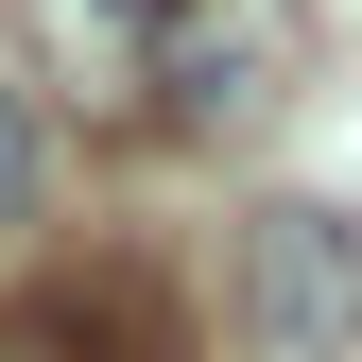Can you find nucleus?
Segmentation results:
<instances>
[{
  "label": "nucleus",
  "mask_w": 362,
  "mask_h": 362,
  "mask_svg": "<svg viewBox=\"0 0 362 362\" xmlns=\"http://www.w3.org/2000/svg\"><path fill=\"white\" fill-rule=\"evenodd\" d=\"M35 69H52V86H86V104H104V121H139V52H156V0H35Z\"/></svg>",
  "instance_id": "4"
},
{
  "label": "nucleus",
  "mask_w": 362,
  "mask_h": 362,
  "mask_svg": "<svg viewBox=\"0 0 362 362\" xmlns=\"http://www.w3.org/2000/svg\"><path fill=\"white\" fill-rule=\"evenodd\" d=\"M35 156H52V121H35V86L0 69V224H18V190H35Z\"/></svg>",
  "instance_id": "5"
},
{
  "label": "nucleus",
  "mask_w": 362,
  "mask_h": 362,
  "mask_svg": "<svg viewBox=\"0 0 362 362\" xmlns=\"http://www.w3.org/2000/svg\"><path fill=\"white\" fill-rule=\"evenodd\" d=\"M276 69H293V0H156L139 121H173V139H224V121H242Z\"/></svg>",
  "instance_id": "2"
},
{
  "label": "nucleus",
  "mask_w": 362,
  "mask_h": 362,
  "mask_svg": "<svg viewBox=\"0 0 362 362\" xmlns=\"http://www.w3.org/2000/svg\"><path fill=\"white\" fill-rule=\"evenodd\" d=\"M0 362H173V293L156 259H69L0 310Z\"/></svg>",
  "instance_id": "3"
},
{
  "label": "nucleus",
  "mask_w": 362,
  "mask_h": 362,
  "mask_svg": "<svg viewBox=\"0 0 362 362\" xmlns=\"http://www.w3.org/2000/svg\"><path fill=\"white\" fill-rule=\"evenodd\" d=\"M242 328H259V362H362V224L345 207L242 224Z\"/></svg>",
  "instance_id": "1"
}]
</instances>
